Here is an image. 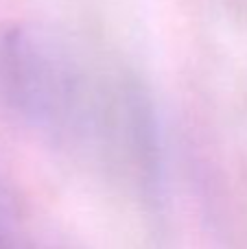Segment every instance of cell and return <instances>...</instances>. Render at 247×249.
I'll return each instance as SVG.
<instances>
[{
    "label": "cell",
    "mask_w": 247,
    "mask_h": 249,
    "mask_svg": "<svg viewBox=\"0 0 247 249\" xmlns=\"http://www.w3.org/2000/svg\"><path fill=\"white\" fill-rule=\"evenodd\" d=\"M0 103L57 146L99 164L142 201L164 188V144L149 88L68 33L2 26Z\"/></svg>",
    "instance_id": "obj_1"
},
{
    "label": "cell",
    "mask_w": 247,
    "mask_h": 249,
    "mask_svg": "<svg viewBox=\"0 0 247 249\" xmlns=\"http://www.w3.org/2000/svg\"><path fill=\"white\" fill-rule=\"evenodd\" d=\"M0 249H53L37 232L24 203L0 177Z\"/></svg>",
    "instance_id": "obj_2"
},
{
    "label": "cell",
    "mask_w": 247,
    "mask_h": 249,
    "mask_svg": "<svg viewBox=\"0 0 247 249\" xmlns=\"http://www.w3.org/2000/svg\"><path fill=\"white\" fill-rule=\"evenodd\" d=\"M0 31H2V26H0Z\"/></svg>",
    "instance_id": "obj_3"
}]
</instances>
